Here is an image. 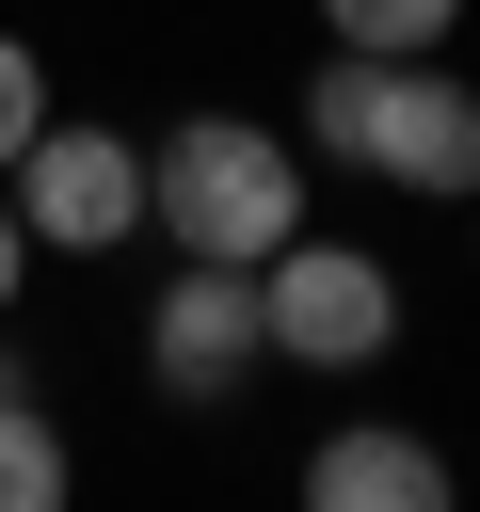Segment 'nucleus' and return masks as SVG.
<instances>
[{
  "mask_svg": "<svg viewBox=\"0 0 480 512\" xmlns=\"http://www.w3.org/2000/svg\"><path fill=\"white\" fill-rule=\"evenodd\" d=\"M144 224H160L176 256L256 272V256L304 240V144L256 128V112H176V128L144 144Z\"/></svg>",
  "mask_w": 480,
  "mask_h": 512,
  "instance_id": "1",
  "label": "nucleus"
},
{
  "mask_svg": "<svg viewBox=\"0 0 480 512\" xmlns=\"http://www.w3.org/2000/svg\"><path fill=\"white\" fill-rule=\"evenodd\" d=\"M256 320H272L288 368H384L400 352V272L368 240H288V256H256Z\"/></svg>",
  "mask_w": 480,
  "mask_h": 512,
  "instance_id": "2",
  "label": "nucleus"
},
{
  "mask_svg": "<svg viewBox=\"0 0 480 512\" xmlns=\"http://www.w3.org/2000/svg\"><path fill=\"white\" fill-rule=\"evenodd\" d=\"M0 192H16L32 256H112V240H144V144H128V128L48 112V128H32V160H16Z\"/></svg>",
  "mask_w": 480,
  "mask_h": 512,
  "instance_id": "3",
  "label": "nucleus"
},
{
  "mask_svg": "<svg viewBox=\"0 0 480 512\" xmlns=\"http://www.w3.org/2000/svg\"><path fill=\"white\" fill-rule=\"evenodd\" d=\"M256 368H272V320H256V272H224V256L160 272V304H144V384H160L176 416H224V400H240Z\"/></svg>",
  "mask_w": 480,
  "mask_h": 512,
  "instance_id": "4",
  "label": "nucleus"
},
{
  "mask_svg": "<svg viewBox=\"0 0 480 512\" xmlns=\"http://www.w3.org/2000/svg\"><path fill=\"white\" fill-rule=\"evenodd\" d=\"M352 176L432 192V208H480V80H448L432 48L384 64V96H368V128H352Z\"/></svg>",
  "mask_w": 480,
  "mask_h": 512,
  "instance_id": "5",
  "label": "nucleus"
},
{
  "mask_svg": "<svg viewBox=\"0 0 480 512\" xmlns=\"http://www.w3.org/2000/svg\"><path fill=\"white\" fill-rule=\"evenodd\" d=\"M304 512H464V480L416 416H336L304 448Z\"/></svg>",
  "mask_w": 480,
  "mask_h": 512,
  "instance_id": "6",
  "label": "nucleus"
},
{
  "mask_svg": "<svg viewBox=\"0 0 480 512\" xmlns=\"http://www.w3.org/2000/svg\"><path fill=\"white\" fill-rule=\"evenodd\" d=\"M64 496H80V448H64V416L16 384V400H0V512H64Z\"/></svg>",
  "mask_w": 480,
  "mask_h": 512,
  "instance_id": "7",
  "label": "nucleus"
},
{
  "mask_svg": "<svg viewBox=\"0 0 480 512\" xmlns=\"http://www.w3.org/2000/svg\"><path fill=\"white\" fill-rule=\"evenodd\" d=\"M320 32H336V48L416 64V48H448V32H464V0H320Z\"/></svg>",
  "mask_w": 480,
  "mask_h": 512,
  "instance_id": "8",
  "label": "nucleus"
},
{
  "mask_svg": "<svg viewBox=\"0 0 480 512\" xmlns=\"http://www.w3.org/2000/svg\"><path fill=\"white\" fill-rule=\"evenodd\" d=\"M32 128H48V64H32V32H0V176L32 160Z\"/></svg>",
  "mask_w": 480,
  "mask_h": 512,
  "instance_id": "9",
  "label": "nucleus"
},
{
  "mask_svg": "<svg viewBox=\"0 0 480 512\" xmlns=\"http://www.w3.org/2000/svg\"><path fill=\"white\" fill-rule=\"evenodd\" d=\"M16 288H32V224H16V192H0V320H16Z\"/></svg>",
  "mask_w": 480,
  "mask_h": 512,
  "instance_id": "10",
  "label": "nucleus"
},
{
  "mask_svg": "<svg viewBox=\"0 0 480 512\" xmlns=\"http://www.w3.org/2000/svg\"><path fill=\"white\" fill-rule=\"evenodd\" d=\"M16 384H32V368H16V352H0V400H16Z\"/></svg>",
  "mask_w": 480,
  "mask_h": 512,
  "instance_id": "11",
  "label": "nucleus"
}]
</instances>
